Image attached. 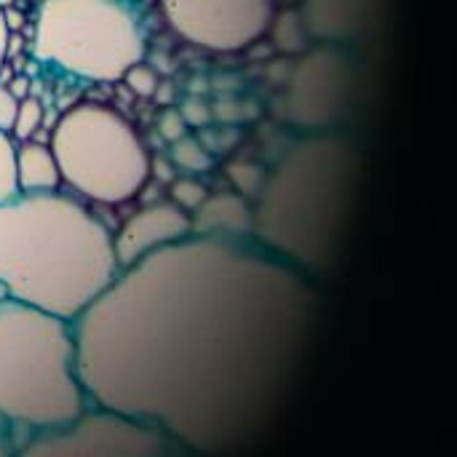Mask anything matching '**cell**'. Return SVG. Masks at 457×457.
<instances>
[{
  "label": "cell",
  "mask_w": 457,
  "mask_h": 457,
  "mask_svg": "<svg viewBox=\"0 0 457 457\" xmlns=\"http://www.w3.org/2000/svg\"><path fill=\"white\" fill-rule=\"evenodd\" d=\"M158 134L166 139V142H177L179 137H185L187 134V123H185V118H182V112L177 110V107H163V112H161V118H158Z\"/></svg>",
  "instance_id": "obj_21"
},
{
  "label": "cell",
  "mask_w": 457,
  "mask_h": 457,
  "mask_svg": "<svg viewBox=\"0 0 457 457\" xmlns=\"http://www.w3.org/2000/svg\"><path fill=\"white\" fill-rule=\"evenodd\" d=\"M158 177L161 182H171L174 179V166H171V158L166 161V158H150V177Z\"/></svg>",
  "instance_id": "obj_23"
},
{
  "label": "cell",
  "mask_w": 457,
  "mask_h": 457,
  "mask_svg": "<svg viewBox=\"0 0 457 457\" xmlns=\"http://www.w3.org/2000/svg\"><path fill=\"white\" fill-rule=\"evenodd\" d=\"M195 236L249 238L254 233V206L241 193H209L206 201L190 214Z\"/></svg>",
  "instance_id": "obj_12"
},
{
  "label": "cell",
  "mask_w": 457,
  "mask_h": 457,
  "mask_svg": "<svg viewBox=\"0 0 457 457\" xmlns=\"http://www.w3.org/2000/svg\"><path fill=\"white\" fill-rule=\"evenodd\" d=\"M62 185L78 198L120 206L150 179V150L134 123L104 102L83 99L62 112L48 142Z\"/></svg>",
  "instance_id": "obj_5"
},
{
  "label": "cell",
  "mask_w": 457,
  "mask_h": 457,
  "mask_svg": "<svg viewBox=\"0 0 457 457\" xmlns=\"http://www.w3.org/2000/svg\"><path fill=\"white\" fill-rule=\"evenodd\" d=\"M137 96H153L155 94V88H158V83H161V78L155 75V70L153 67H147L145 62H137L134 67H129L126 70V75L120 78Z\"/></svg>",
  "instance_id": "obj_19"
},
{
  "label": "cell",
  "mask_w": 457,
  "mask_h": 457,
  "mask_svg": "<svg viewBox=\"0 0 457 457\" xmlns=\"http://www.w3.org/2000/svg\"><path fill=\"white\" fill-rule=\"evenodd\" d=\"M225 174L230 179V185L236 187V193H241L244 198H257L268 182V171L265 166L260 163H252V161H230L225 166Z\"/></svg>",
  "instance_id": "obj_15"
},
{
  "label": "cell",
  "mask_w": 457,
  "mask_h": 457,
  "mask_svg": "<svg viewBox=\"0 0 457 457\" xmlns=\"http://www.w3.org/2000/svg\"><path fill=\"white\" fill-rule=\"evenodd\" d=\"M324 319L316 281L249 238L150 252L72 321L78 378L102 407L179 450L236 455L265 439Z\"/></svg>",
  "instance_id": "obj_1"
},
{
  "label": "cell",
  "mask_w": 457,
  "mask_h": 457,
  "mask_svg": "<svg viewBox=\"0 0 457 457\" xmlns=\"http://www.w3.org/2000/svg\"><path fill=\"white\" fill-rule=\"evenodd\" d=\"M24 80H27V78H16V83H13V86H8V91H11V94H13L16 99H24V96L29 94V91H27V83H24Z\"/></svg>",
  "instance_id": "obj_26"
},
{
  "label": "cell",
  "mask_w": 457,
  "mask_h": 457,
  "mask_svg": "<svg viewBox=\"0 0 457 457\" xmlns=\"http://www.w3.org/2000/svg\"><path fill=\"white\" fill-rule=\"evenodd\" d=\"M351 80L345 56L337 48H319L297 64L289 88L292 118L300 126H321L343 107L345 86Z\"/></svg>",
  "instance_id": "obj_9"
},
{
  "label": "cell",
  "mask_w": 457,
  "mask_h": 457,
  "mask_svg": "<svg viewBox=\"0 0 457 457\" xmlns=\"http://www.w3.org/2000/svg\"><path fill=\"white\" fill-rule=\"evenodd\" d=\"M13 169H16L19 193H46L62 187L56 158L51 147L43 142H32V139L19 142L13 155Z\"/></svg>",
  "instance_id": "obj_13"
},
{
  "label": "cell",
  "mask_w": 457,
  "mask_h": 457,
  "mask_svg": "<svg viewBox=\"0 0 457 457\" xmlns=\"http://www.w3.org/2000/svg\"><path fill=\"white\" fill-rule=\"evenodd\" d=\"M177 110L182 112V118H185L187 129H204V126L214 123L212 107H209L204 99H198V96H190V99H185V102H182Z\"/></svg>",
  "instance_id": "obj_20"
},
{
  "label": "cell",
  "mask_w": 457,
  "mask_h": 457,
  "mask_svg": "<svg viewBox=\"0 0 457 457\" xmlns=\"http://www.w3.org/2000/svg\"><path fill=\"white\" fill-rule=\"evenodd\" d=\"M16 110H19V99L8 91V86H0V131L3 134H11Z\"/></svg>",
  "instance_id": "obj_22"
},
{
  "label": "cell",
  "mask_w": 457,
  "mask_h": 457,
  "mask_svg": "<svg viewBox=\"0 0 457 457\" xmlns=\"http://www.w3.org/2000/svg\"><path fill=\"white\" fill-rule=\"evenodd\" d=\"M166 24L190 46L238 54L268 37L276 0H158Z\"/></svg>",
  "instance_id": "obj_7"
},
{
  "label": "cell",
  "mask_w": 457,
  "mask_h": 457,
  "mask_svg": "<svg viewBox=\"0 0 457 457\" xmlns=\"http://www.w3.org/2000/svg\"><path fill=\"white\" fill-rule=\"evenodd\" d=\"M383 0H300V19L308 37L324 43H348L364 35Z\"/></svg>",
  "instance_id": "obj_11"
},
{
  "label": "cell",
  "mask_w": 457,
  "mask_h": 457,
  "mask_svg": "<svg viewBox=\"0 0 457 457\" xmlns=\"http://www.w3.org/2000/svg\"><path fill=\"white\" fill-rule=\"evenodd\" d=\"M8 43H11V27H8V16L0 5V72H3V64L8 56Z\"/></svg>",
  "instance_id": "obj_24"
},
{
  "label": "cell",
  "mask_w": 457,
  "mask_h": 457,
  "mask_svg": "<svg viewBox=\"0 0 457 457\" xmlns=\"http://www.w3.org/2000/svg\"><path fill=\"white\" fill-rule=\"evenodd\" d=\"M174 450L163 431L96 407L64 428L37 431L21 455H171Z\"/></svg>",
  "instance_id": "obj_8"
},
{
  "label": "cell",
  "mask_w": 457,
  "mask_h": 457,
  "mask_svg": "<svg viewBox=\"0 0 457 457\" xmlns=\"http://www.w3.org/2000/svg\"><path fill=\"white\" fill-rule=\"evenodd\" d=\"M206 195H209V187L198 182L195 177H179V179L174 177L169 182V201L177 204L187 214H193L206 201Z\"/></svg>",
  "instance_id": "obj_16"
},
{
  "label": "cell",
  "mask_w": 457,
  "mask_h": 457,
  "mask_svg": "<svg viewBox=\"0 0 457 457\" xmlns=\"http://www.w3.org/2000/svg\"><path fill=\"white\" fill-rule=\"evenodd\" d=\"M120 273L112 230L75 193L0 201V292L75 321Z\"/></svg>",
  "instance_id": "obj_2"
},
{
  "label": "cell",
  "mask_w": 457,
  "mask_h": 457,
  "mask_svg": "<svg viewBox=\"0 0 457 457\" xmlns=\"http://www.w3.org/2000/svg\"><path fill=\"white\" fill-rule=\"evenodd\" d=\"M145 54V29L123 0H43L35 13L32 56L67 75L115 83Z\"/></svg>",
  "instance_id": "obj_6"
},
{
  "label": "cell",
  "mask_w": 457,
  "mask_h": 457,
  "mask_svg": "<svg viewBox=\"0 0 457 457\" xmlns=\"http://www.w3.org/2000/svg\"><path fill=\"white\" fill-rule=\"evenodd\" d=\"M13 155H16V142L11 139V134L0 131V201H8L19 193Z\"/></svg>",
  "instance_id": "obj_18"
},
{
  "label": "cell",
  "mask_w": 457,
  "mask_h": 457,
  "mask_svg": "<svg viewBox=\"0 0 457 457\" xmlns=\"http://www.w3.org/2000/svg\"><path fill=\"white\" fill-rule=\"evenodd\" d=\"M171 163L185 169L187 174H209L214 169V155L198 142L195 134H185L171 142Z\"/></svg>",
  "instance_id": "obj_14"
},
{
  "label": "cell",
  "mask_w": 457,
  "mask_h": 457,
  "mask_svg": "<svg viewBox=\"0 0 457 457\" xmlns=\"http://www.w3.org/2000/svg\"><path fill=\"white\" fill-rule=\"evenodd\" d=\"M155 99H158V104H163V107H169L171 102H174V91H171V86H163V83H158V88H155V94H153Z\"/></svg>",
  "instance_id": "obj_25"
},
{
  "label": "cell",
  "mask_w": 457,
  "mask_h": 457,
  "mask_svg": "<svg viewBox=\"0 0 457 457\" xmlns=\"http://www.w3.org/2000/svg\"><path fill=\"white\" fill-rule=\"evenodd\" d=\"M359 187V150L324 134L295 145L268 174L254 209L257 241L300 270H327L340 252Z\"/></svg>",
  "instance_id": "obj_3"
},
{
  "label": "cell",
  "mask_w": 457,
  "mask_h": 457,
  "mask_svg": "<svg viewBox=\"0 0 457 457\" xmlns=\"http://www.w3.org/2000/svg\"><path fill=\"white\" fill-rule=\"evenodd\" d=\"M72 321L0 295V420L54 431L86 412Z\"/></svg>",
  "instance_id": "obj_4"
},
{
  "label": "cell",
  "mask_w": 457,
  "mask_h": 457,
  "mask_svg": "<svg viewBox=\"0 0 457 457\" xmlns=\"http://www.w3.org/2000/svg\"><path fill=\"white\" fill-rule=\"evenodd\" d=\"M193 233L190 214L182 212L171 201H155L134 212L112 236L115 260L123 268L139 262L155 249H163L169 244H177Z\"/></svg>",
  "instance_id": "obj_10"
},
{
  "label": "cell",
  "mask_w": 457,
  "mask_h": 457,
  "mask_svg": "<svg viewBox=\"0 0 457 457\" xmlns=\"http://www.w3.org/2000/svg\"><path fill=\"white\" fill-rule=\"evenodd\" d=\"M43 123V104L35 99V96H24L19 99V110H16V120H13V129H11V139L16 142H24V139H32V134L40 129Z\"/></svg>",
  "instance_id": "obj_17"
}]
</instances>
